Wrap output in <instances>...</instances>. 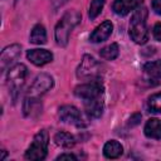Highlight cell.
I'll return each instance as SVG.
<instances>
[{"mask_svg": "<svg viewBox=\"0 0 161 161\" xmlns=\"http://www.w3.org/2000/svg\"><path fill=\"white\" fill-rule=\"evenodd\" d=\"M80 19H82L80 14L75 10L67 11L62 16V19L58 21V24L55 25V29H54V36H55V42L58 45L65 47L68 44L69 35H70L72 30L74 29V26L79 24Z\"/></svg>", "mask_w": 161, "mask_h": 161, "instance_id": "cell-1", "label": "cell"}, {"mask_svg": "<svg viewBox=\"0 0 161 161\" xmlns=\"http://www.w3.org/2000/svg\"><path fill=\"white\" fill-rule=\"evenodd\" d=\"M147 10L146 8H137L130 21V36L137 44H145L148 40V30L146 26Z\"/></svg>", "mask_w": 161, "mask_h": 161, "instance_id": "cell-2", "label": "cell"}, {"mask_svg": "<svg viewBox=\"0 0 161 161\" xmlns=\"http://www.w3.org/2000/svg\"><path fill=\"white\" fill-rule=\"evenodd\" d=\"M48 143H49V136L45 130L39 131L34 138L30 146L28 147L25 152V158L26 160H44L48 152Z\"/></svg>", "mask_w": 161, "mask_h": 161, "instance_id": "cell-3", "label": "cell"}, {"mask_svg": "<svg viewBox=\"0 0 161 161\" xmlns=\"http://www.w3.org/2000/svg\"><path fill=\"white\" fill-rule=\"evenodd\" d=\"M28 75V69L24 64L19 63L15 64L13 67H10V69L8 70V75H6V82H8V87L10 89V94L13 97V99L15 101L21 87L25 83Z\"/></svg>", "mask_w": 161, "mask_h": 161, "instance_id": "cell-4", "label": "cell"}, {"mask_svg": "<svg viewBox=\"0 0 161 161\" xmlns=\"http://www.w3.org/2000/svg\"><path fill=\"white\" fill-rule=\"evenodd\" d=\"M102 64L98 63L93 57L86 54L77 68V77L87 80H97L102 77Z\"/></svg>", "mask_w": 161, "mask_h": 161, "instance_id": "cell-5", "label": "cell"}, {"mask_svg": "<svg viewBox=\"0 0 161 161\" xmlns=\"http://www.w3.org/2000/svg\"><path fill=\"white\" fill-rule=\"evenodd\" d=\"M103 93V86L99 79L97 80H89L88 83L79 84L74 88V94L83 101L93 99L97 97H101Z\"/></svg>", "mask_w": 161, "mask_h": 161, "instance_id": "cell-6", "label": "cell"}, {"mask_svg": "<svg viewBox=\"0 0 161 161\" xmlns=\"http://www.w3.org/2000/svg\"><path fill=\"white\" fill-rule=\"evenodd\" d=\"M54 84L53 77L47 74V73H40L39 75H36V78L34 79V82L31 83V86L29 87L28 91V96L30 97H40L42 94L47 93Z\"/></svg>", "mask_w": 161, "mask_h": 161, "instance_id": "cell-7", "label": "cell"}, {"mask_svg": "<svg viewBox=\"0 0 161 161\" xmlns=\"http://www.w3.org/2000/svg\"><path fill=\"white\" fill-rule=\"evenodd\" d=\"M59 118L64 123H70L74 126H84L80 111L74 106H63L59 108Z\"/></svg>", "mask_w": 161, "mask_h": 161, "instance_id": "cell-8", "label": "cell"}, {"mask_svg": "<svg viewBox=\"0 0 161 161\" xmlns=\"http://www.w3.org/2000/svg\"><path fill=\"white\" fill-rule=\"evenodd\" d=\"M20 53H21V47L19 44H11V45L5 47L0 54V69H1V72L6 70V68L10 67L19 58Z\"/></svg>", "mask_w": 161, "mask_h": 161, "instance_id": "cell-9", "label": "cell"}, {"mask_svg": "<svg viewBox=\"0 0 161 161\" xmlns=\"http://www.w3.org/2000/svg\"><path fill=\"white\" fill-rule=\"evenodd\" d=\"M26 58L33 64L42 67L53 60V54L47 49H30L26 52Z\"/></svg>", "mask_w": 161, "mask_h": 161, "instance_id": "cell-10", "label": "cell"}, {"mask_svg": "<svg viewBox=\"0 0 161 161\" xmlns=\"http://www.w3.org/2000/svg\"><path fill=\"white\" fill-rule=\"evenodd\" d=\"M143 0H116L113 3V11L119 16H126L132 10L140 8L142 5Z\"/></svg>", "mask_w": 161, "mask_h": 161, "instance_id": "cell-11", "label": "cell"}, {"mask_svg": "<svg viewBox=\"0 0 161 161\" xmlns=\"http://www.w3.org/2000/svg\"><path fill=\"white\" fill-rule=\"evenodd\" d=\"M112 30H113V25L109 20H106L103 21L101 25H98L93 31L92 34L89 35V40L92 43H101V42H104L109 38V35L112 34Z\"/></svg>", "mask_w": 161, "mask_h": 161, "instance_id": "cell-12", "label": "cell"}, {"mask_svg": "<svg viewBox=\"0 0 161 161\" xmlns=\"http://www.w3.org/2000/svg\"><path fill=\"white\" fill-rule=\"evenodd\" d=\"M42 112V102L39 97L26 96L23 103V113L25 117H36Z\"/></svg>", "mask_w": 161, "mask_h": 161, "instance_id": "cell-13", "label": "cell"}, {"mask_svg": "<svg viewBox=\"0 0 161 161\" xmlns=\"http://www.w3.org/2000/svg\"><path fill=\"white\" fill-rule=\"evenodd\" d=\"M83 104H84L86 113L91 118H98L103 113L104 104H103V101H102V96L101 97H97V98H93V99L83 101Z\"/></svg>", "mask_w": 161, "mask_h": 161, "instance_id": "cell-14", "label": "cell"}, {"mask_svg": "<svg viewBox=\"0 0 161 161\" xmlns=\"http://www.w3.org/2000/svg\"><path fill=\"white\" fill-rule=\"evenodd\" d=\"M143 131L148 138L161 140V121L158 118H150L146 122Z\"/></svg>", "mask_w": 161, "mask_h": 161, "instance_id": "cell-15", "label": "cell"}, {"mask_svg": "<svg viewBox=\"0 0 161 161\" xmlns=\"http://www.w3.org/2000/svg\"><path fill=\"white\" fill-rule=\"evenodd\" d=\"M122 152H123V147L116 140L107 141L103 146V155L107 158H117L122 155Z\"/></svg>", "mask_w": 161, "mask_h": 161, "instance_id": "cell-16", "label": "cell"}, {"mask_svg": "<svg viewBox=\"0 0 161 161\" xmlns=\"http://www.w3.org/2000/svg\"><path fill=\"white\" fill-rule=\"evenodd\" d=\"M54 142L57 146L63 147V148H72L75 145V138L73 135H70L69 132H64L60 131L58 133H55L54 136Z\"/></svg>", "mask_w": 161, "mask_h": 161, "instance_id": "cell-17", "label": "cell"}, {"mask_svg": "<svg viewBox=\"0 0 161 161\" xmlns=\"http://www.w3.org/2000/svg\"><path fill=\"white\" fill-rule=\"evenodd\" d=\"M30 42L38 45L47 43V31L42 24H36L33 26L31 33H30Z\"/></svg>", "mask_w": 161, "mask_h": 161, "instance_id": "cell-18", "label": "cell"}, {"mask_svg": "<svg viewBox=\"0 0 161 161\" xmlns=\"http://www.w3.org/2000/svg\"><path fill=\"white\" fill-rule=\"evenodd\" d=\"M143 72L152 79H160L161 78V60H153L148 62L143 65Z\"/></svg>", "mask_w": 161, "mask_h": 161, "instance_id": "cell-19", "label": "cell"}, {"mask_svg": "<svg viewBox=\"0 0 161 161\" xmlns=\"http://www.w3.org/2000/svg\"><path fill=\"white\" fill-rule=\"evenodd\" d=\"M118 53H119V47L117 43H112L104 48H102L99 50V55L101 58L106 59V60H113L118 57Z\"/></svg>", "mask_w": 161, "mask_h": 161, "instance_id": "cell-20", "label": "cell"}, {"mask_svg": "<svg viewBox=\"0 0 161 161\" xmlns=\"http://www.w3.org/2000/svg\"><path fill=\"white\" fill-rule=\"evenodd\" d=\"M104 3H106V0H92L91 1L89 10H88V16H89L91 20L96 19L101 14V11L104 6Z\"/></svg>", "mask_w": 161, "mask_h": 161, "instance_id": "cell-21", "label": "cell"}, {"mask_svg": "<svg viewBox=\"0 0 161 161\" xmlns=\"http://www.w3.org/2000/svg\"><path fill=\"white\" fill-rule=\"evenodd\" d=\"M147 107H148L150 112L161 113V93L152 94L147 101Z\"/></svg>", "mask_w": 161, "mask_h": 161, "instance_id": "cell-22", "label": "cell"}, {"mask_svg": "<svg viewBox=\"0 0 161 161\" xmlns=\"http://www.w3.org/2000/svg\"><path fill=\"white\" fill-rule=\"evenodd\" d=\"M141 113H133L131 117H130V119H128V126L130 127H135V126H137L140 122H141Z\"/></svg>", "mask_w": 161, "mask_h": 161, "instance_id": "cell-23", "label": "cell"}, {"mask_svg": "<svg viewBox=\"0 0 161 161\" xmlns=\"http://www.w3.org/2000/svg\"><path fill=\"white\" fill-rule=\"evenodd\" d=\"M152 34H153V38L157 40V42H161V23H156L153 29H152Z\"/></svg>", "mask_w": 161, "mask_h": 161, "instance_id": "cell-24", "label": "cell"}, {"mask_svg": "<svg viewBox=\"0 0 161 161\" xmlns=\"http://www.w3.org/2000/svg\"><path fill=\"white\" fill-rule=\"evenodd\" d=\"M151 6H152V10L156 14L161 15V0H152L151 1Z\"/></svg>", "mask_w": 161, "mask_h": 161, "instance_id": "cell-25", "label": "cell"}, {"mask_svg": "<svg viewBox=\"0 0 161 161\" xmlns=\"http://www.w3.org/2000/svg\"><path fill=\"white\" fill-rule=\"evenodd\" d=\"M68 0H50V4L53 6V9H58L60 6H63Z\"/></svg>", "mask_w": 161, "mask_h": 161, "instance_id": "cell-26", "label": "cell"}, {"mask_svg": "<svg viewBox=\"0 0 161 161\" xmlns=\"http://www.w3.org/2000/svg\"><path fill=\"white\" fill-rule=\"evenodd\" d=\"M57 160H77V157L73 153H62L57 157Z\"/></svg>", "mask_w": 161, "mask_h": 161, "instance_id": "cell-27", "label": "cell"}, {"mask_svg": "<svg viewBox=\"0 0 161 161\" xmlns=\"http://www.w3.org/2000/svg\"><path fill=\"white\" fill-rule=\"evenodd\" d=\"M5 156H6V152H5L4 150H3V156L0 157V160H4V158H5Z\"/></svg>", "mask_w": 161, "mask_h": 161, "instance_id": "cell-28", "label": "cell"}]
</instances>
